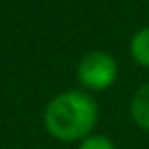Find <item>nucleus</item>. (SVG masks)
<instances>
[{
	"label": "nucleus",
	"instance_id": "obj_1",
	"mask_svg": "<svg viewBox=\"0 0 149 149\" xmlns=\"http://www.w3.org/2000/svg\"><path fill=\"white\" fill-rule=\"evenodd\" d=\"M98 123L96 100L82 90H68L57 94L43 112L47 133L61 143H80L92 135Z\"/></svg>",
	"mask_w": 149,
	"mask_h": 149
},
{
	"label": "nucleus",
	"instance_id": "obj_2",
	"mask_svg": "<svg viewBox=\"0 0 149 149\" xmlns=\"http://www.w3.org/2000/svg\"><path fill=\"white\" fill-rule=\"evenodd\" d=\"M118 68L112 55L106 51H90L80 59L78 65V80L86 90L104 92L116 80Z\"/></svg>",
	"mask_w": 149,
	"mask_h": 149
},
{
	"label": "nucleus",
	"instance_id": "obj_3",
	"mask_svg": "<svg viewBox=\"0 0 149 149\" xmlns=\"http://www.w3.org/2000/svg\"><path fill=\"white\" fill-rule=\"evenodd\" d=\"M131 116L141 129L149 131V82L135 92L131 100Z\"/></svg>",
	"mask_w": 149,
	"mask_h": 149
},
{
	"label": "nucleus",
	"instance_id": "obj_4",
	"mask_svg": "<svg viewBox=\"0 0 149 149\" xmlns=\"http://www.w3.org/2000/svg\"><path fill=\"white\" fill-rule=\"evenodd\" d=\"M131 55L133 59L143 65V68H149V27L137 31L131 39Z\"/></svg>",
	"mask_w": 149,
	"mask_h": 149
},
{
	"label": "nucleus",
	"instance_id": "obj_5",
	"mask_svg": "<svg viewBox=\"0 0 149 149\" xmlns=\"http://www.w3.org/2000/svg\"><path fill=\"white\" fill-rule=\"evenodd\" d=\"M78 149H116V145L112 143V139H108L106 135H88L86 139H82L78 143Z\"/></svg>",
	"mask_w": 149,
	"mask_h": 149
}]
</instances>
